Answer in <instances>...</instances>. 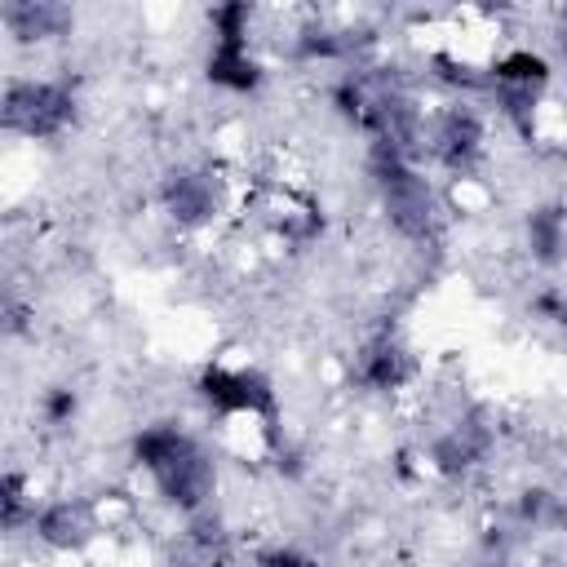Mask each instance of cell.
I'll return each mask as SVG.
<instances>
[{
    "instance_id": "cell-1",
    "label": "cell",
    "mask_w": 567,
    "mask_h": 567,
    "mask_svg": "<svg viewBox=\"0 0 567 567\" xmlns=\"http://www.w3.org/2000/svg\"><path fill=\"white\" fill-rule=\"evenodd\" d=\"M75 120V97L53 80H13L4 93V124L27 137H53Z\"/></svg>"
},
{
    "instance_id": "cell-2",
    "label": "cell",
    "mask_w": 567,
    "mask_h": 567,
    "mask_svg": "<svg viewBox=\"0 0 567 567\" xmlns=\"http://www.w3.org/2000/svg\"><path fill=\"white\" fill-rule=\"evenodd\" d=\"M199 394L226 412V416H261V421H275V390L261 372L252 368H204L199 377Z\"/></svg>"
},
{
    "instance_id": "cell-3",
    "label": "cell",
    "mask_w": 567,
    "mask_h": 567,
    "mask_svg": "<svg viewBox=\"0 0 567 567\" xmlns=\"http://www.w3.org/2000/svg\"><path fill=\"white\" fill-rule=\"evenodd\" d=\"M151 478H155V487H159V496L168 505H177L182 514H195V509H204V501L213 492V461L190 439V447L177 461H168L159 474H151Z\"/></svg>"
},
{
    "instance_id": "cell-4",
    "label": "cell",
    "mask_w": 567,
    "mask_h": 567,
    "mask_svg": "<svg viewBox=\"0 0 567 567\" xmlns=\"http://www.w3.org/2000/svg\"><path fill=\"white\" fill-rule=\"evenodd\" d=\"M164 208L182 221V226H204L217 217L221 208V190L208 173H195V168H182L164 182Z\"/></svg>"
},
{
    "instance_id": "cell-5",
    "label": "cell",
    "mask_w": 567,
    "mask_h": 567,
    "mask_svg": "<svg viewBox=\"0 0 567 567\" xmlns=\"http://www.w3.org/2000/svg\"><path fill=\"white\" fill-rule=\"evenodd\" d=\"M208 80H213L217 89H230V93H252V89L261 84V62L252 58L248 40H217V35H213Z\"/></svg>"
},
{
    "instance_id": "cell-6",
    "label": "cell",
    "mask_w": 567,
    "mask_h": 567,
    "mask_svg": "<svg viewBox=\"0 0 567 567\" xmlns=\"http://www.w3.org/2000/svg\"><path fill=\"white\" fill-rule=\"evenodd\" d=\"M354 377H359V385H368V390H399V385L412 377V354H408L399 341L381 337V341H372V346L359 350Z\"/></svg>"
},
{
    "instance_id": "cell-7",
    "label": "cell",
    "mask_w": 567,
    "mask_h": 567,
    "mask_svg": "<svg viewBox=\"0 0 567 567\" xmlns=\"http://www.w3.org/2000/svg\"><path fill=\"white\" fill-rule=\"evenodd\" d=\"M31 523H35V536L53 549H80L93 536V523L75 501H49L40 514H31Z\"/></svg>"
},
{
    "instance_id": "cell-8",
    "label": "cell",
    "mask_w": 567,
    "mask_h": 567,
    "mask_svg": "<svg viewBox=\"0 0 567 567\" xmlns=\"http://www.w3.org/2000/svg\"><path fill=\"white\" fill-rule=\"evenodd\" d=\"M478 142H483V124H478L474 111H447L443 124H439V133H434V151L452 168L470 164L478 155Z\"/></svg>"
},
{
    "instance_id": "cell-9",
    "label": "cell",
    "mask_w": 567,
    "mask_h": 567,
    "mask_svg": "<svg viewBox=\"0 0 567 567\" xmlns=\"http://www.w3.org/2000/svg\"><path fill=\"white\" fill-rule=\"evenodd\" d=\"M527 252L540 266H554L567 257V213L558 204H545L536 213H527Z\"/></svg>"
},
{
    "instance_id": "cell-10",
    "label": "cell",
    "mask_w": 567,
    "mask_h": 567,
    "mask_svg": "<svg viewBox=\"0 0 567 567\" xmlns=\"http://www.w3.org/2000/svg\"><path fill=\"white\" fill-rule=\"evenodd\" d=\"M190 447V434H182L177 425H146L137 439H133V461L146 470V474H159L168 461H177L182 452Z\"/></svg>"
},
{
    "instance_id": "cell-11",
    "label": "cell",
    "mask_w": 567,
    "mask_h": 567,
    "mask_svg": "<svg viewBox=\"0 0 567 567\" xmlns=\"http://www.w3.org/2000/svg\"><path fill=\"white\" fill-rule=\"evenodd\" d=\"M492 80H496L505 93H532V89H540V84L549 80V66H545L540 53H532V49H514V53L496 58Z\"/></svg>"
},
{
    "instance_id": "cell-12",
    "label": "cell",
    "mask_w": 567,
    "mask_h": 567,
    "mask_svg": "<svg viewBox=\"0 0 567 567\" xmlns=\"http://www.w3.org/2000/svg\"><path fill=\"white\" fill-rule=\"evenodd\" d=\"M4 22L13 27V35H22V40H40V35H53L62 22H66V13L58 9V4H9L4 9Z\"/></svg>"
},
{
    "instance_id": "cell-13",
    "label": "cell",
    "mask_w": 567,
    "mask_h": 567,
    "mask_svg": "<svg viewBox=\"0 0 567 567\" xmlns=\"http://www.w3.org/2000/svg\"><path fill=\"white\" fill-rule=\"evenodd\" d=\"M75 408H80V394H75L71 385H53V390H44V399H40V416H44L49 425H66V421L75 416Z\"/></svg>"
},
{
    "instance_id": "cell-14",
    "label": "cell",
    "mask_w": 567,
    "mask_h": 567,
    "mask_svg": "<svg viewBox=\"0 0 567 567\" xmlns=\"http://www.w3.org/2000/svg\"><path fill=\"white\" fill-rule=\"evenodd\" d=\"M22 474H4L0 483V505H4V527H18L22 514H27V496H22Z\"/></svg>"
},
{
    "instance_id": "cell-15",
    "label": "cell",
    "mask_w": 567,
    "mask_h": 567,
    "mask_svg": "<svg viewBox=\"0 0 567 567\" xmlns=\"http://www.w3.org/2000/svg\"><path fill=\"white\" fill-rule=\"evenodd\" d=\"M257 567H310V558L297 554L292 545H279V549H266V554L257 558Z\"/></svg>"
},
{
    "instance_id": "cell-16",
    "label": "cell",
    "mask_w": 567,
    "mask_h": 567,
    "mask_svg": "<svg viewBox=\"0 0 567 567\" xmlns=\"http://www.w3.org/2000/svg\"><path fill=\"white\" fill-rule=\"evenodd\" d=\"M532 310L545 315V319H567V301H563L558 292H540V297L532 301Z\"/></svg>"
}]
</instances>
